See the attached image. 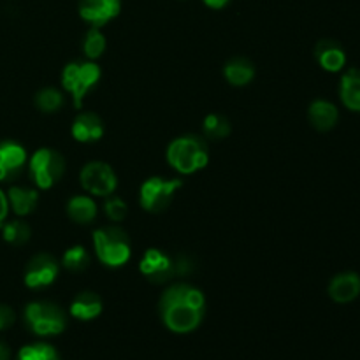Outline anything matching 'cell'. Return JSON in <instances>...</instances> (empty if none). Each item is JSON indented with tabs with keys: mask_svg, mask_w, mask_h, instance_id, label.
I'll list each match as a JSON object with an SVG mask.
<instances>
[{
	"mask_svg": "<svg viewBox=\"0 0 360 360\" xmlns=\"http://www.w3.org/2000/svg\"><path fill=\"white\" fill-rule=\"evenodd\" d=\"M160 319L171 333L188 334L202 323L206 297L199 288L188 283H176L162 294Z\"/></svg>",
	"mask_w": 360,
	"mask_h": 360,
	"instance_id": "1",
	"label": "cell"
},
{
	"mask_svg": "<svg viewBox=\"0 0 360 360\" xmlns=\"http://www.w3.org/2000/svg\"><path fill=\"white\" fill-rule=\"evenodd\" d=\"M169 165L179 174H193L210 164L207 143L200 136H183L172 141L165 151Z\"/></svg>",
	"mask_w": 360,
	"mask_h": 360,
	"instance_id": "2",
	"label": "cell"
},
{
	"mask_svg": "<svg viewBox=\"0 0 360 360\" xmlns=\"http://www.w3.org/2000/svg\"><path fill=\"white\" fill-rule=\"evenodd\" d=\"M94 246L97 259L105 267H122L130 260V239L123 229L116 225L97 229L94 232Z\"/></svg>",
	"mask_w": 360,
	"mask_h": 360,
	"instance_id": "3",
	"label": "cell"
},
{
	"mask_svg": "<svg viewBox=\"0 0 360 360\" xmlns=\"http://www.w3.org/2000/svg\"><path fill=\"white\" fill-rule=\"evenodd\" d=\"M25 326L39 338L58 336L67 329V315L58 304L48 301H35L27 304L23 313Z\"/></svg>",
	"mask_w": 360,
	"mask_h": 360,
	"instance_id": "4",
	"label": "cell"
},
{
	"mask_svg": "<svg viewBox=\"0 0 360 360\" xmlns=\"http://www.w3.org/2000/svg\"><path fill=\"white\" fill-rule=\"evenodd\" d=\"M139 269L151 283L162 285L167 283V281H171L176 276H185V274H188L192 271V266L186 260V257L172 259V257L165 255L160 250L150 248L141 257Z\"/></svg>",
	"mask_w": 360,
	"mask_h": 360,
	"instance_id": "5",
	"label": "cell"
},
{
	"mask_svg": "<svg viewBox=\"0 0 360 360\" xmlns=\"http://www.w3.org/2000/svg\"><path fill=\"white\" fill-rule=\"evenodd\" d=\"M101 67L95 62H70L62 70V86L72 97L74 108H83V101L101 79Z\"/></svg>",
	"mask_w": 360,
	"mask_h": 360,
	"instance_id": "6",
	"label": "cell"
},
{
	"mask_svg": "<svg viewBox=\"0 0 360 360\" xmlns=\"http://www.w3.org/2000/svg\"><path fill=\"white\" fill-rule=\"evenodd\" d=\"M65 172V158L51 148H41L28 160V174L41 190L55 186Z\"/></svg>",
	"mask_w": 360,
	"mask_h": 360,
	"instance_id": "7",
	"label": "cell"
},
{
	"mask_svg": "<svg viewBox=\"0 0 360 360\" xmlns=\"http://www.w3.org/2000/svg\"><path fill=\"white\" fill-rule=\"evenodd\" d=\"M181 186V179H165L160 176L148 178L139 190L141 207L148 213H162L171 206L176 192Z\"/></svg>",
	"mask_w": 360,
	"mask_h": 360,
	"instance_id": "8",
	"label": "cell"
},
{
	"mask_svg": "<svg viewBox=\"0 0 360 360\" xmlns=\"http://www.w3.org/2000/svg\"><path fill=\"white\" fill-rule=\"evenodd\" d=\"M79 183L84 192L95 197H109L118 186V178L115 171L105 162H88L79 174Z\"/></svg>",
	"mask_w": 360,
	"mask_h": 360,
	"instance_id": "9",
	"label": "cell"
},
{
	"mask_svg": "<svg viewBox=\"0 0 360 360\" xmlns=\"http://www.w3.org/2000/svg\"><path fill=\"white\" fill-rule=\"evenodd\" d=\"M58 273L60 266L55 257L48 255V253H39V255L32 257L30 262L27 264L23 281L28 288L37 290V288H46L55 283Z\"/></svg>",
	"mask_w": 360,
	"mask_h": 360,
	"instance_id": "10",
	"label": "cell"
},
{
	"mask_svg": "<svg viewBox=\"0 0 360 360\" xmlns=\"http://www.w3.org/2000/svg\"><path fill=\"white\" fill-rule=\"evenodd\" d=\"M122 11V0H81L79 16L91 27L101 28Z\"/></svg>",
	"mask_w": 360,
	"mask_h": 360,
	"instance_id": "11",
	"label": "cell"
},
{
	"mask_svg": "<svg viewBox=\"0 0 360 360\" xmlns=\"http://www.w3.org/2000/svg\"><path fill=\"white\" fill-rule=\"evenodd\" d=\"M27 164V150L14 141L0 143V183L16 178Z\"/></svg>",
	"mask_w": 360,
	"mask_h": 360,
	"instance_id": "12",
	"label": "cell"
},
{
	"mask_svg": "<svg viewBox=\"0 0 360 360\" xmlns=\"http://www.w3.org/2000/svg\"><path fill=\"white\" fill-rule=\"evenodd\" d=\"M327 294L334 302L348 304L360 295V274L354 271H345L336 274L327 287Z\"/></svg>",
	"mask_w": 360,
	"mask_h": 360,
	"instance_id": "13",
	"label": "cell"
},
{
	"mask_svg": "<svg viewBox=\"0 0 360 360\" xmlns=\"http://www.w3.org/2000/svg\"><path fill=\"white\" fill-rule=\"evenodd\" d=\"M315 58L327 72H341L347 65V53L334 39H322L315 46Z\"/></svg>",
	"mask_w": 360,
	"mask_h": 360,
	"instance_id": "14",
	"label": "cell"
},
{
	"mask_svg": "<svg viewBox=\"0 0 360 360\" xmlns=\"http://www.w3.org/2000/svg\"><path fill=\"white\" fill-rule=\"evenodd\" d=\"M70 132L77 143H95L104 136V123H102L101 116L95 115V112H81L74 120Z\"/></svg>",
	"mask_w": 360,
	"mask_h": 360,
	"instance_id": "15",
	"label": "cell"
},
{
	"mask_svg": "<svg viewBox=\"0 0 360 360\" xmlns=\"http://www.w3.org/2000/svg\"><path fill=\"white\" fill-rule=\"evenodd\" d=\"M309 123L315 127L319 132H329L336 127L338 120H340V111L333 102L326 101V98H316L309 104L308 109Z\"/></svg>",
	"mask_w": 360,
	"mask_h": 360,
	"instance_id": "16",
	"label": "cell"
},
{
	"mask_svg": "<svg viewBox=\"0 0 360 360\" xmlns=\"http://www.w3.org/2000/svg\"><path fill=\"white\" fill-rule=\"evenodd\" d=\"M69 311L74 319L83 320V322L95 320L102 313L101 295L95 294V292H91V290L79 292V294L74 297V301L70 302Z\"/></svg>",
	"mask_w": 360,
	"mask_h": 360,
	"instance_id": "17",
	"label": "cell"
},
{
	"mask_svg": "<svg viewBox=\"0 0 360 360\" xmlns=\"http://www.w3.org/2000/svg\"><path fill=\"white\" fill-rule=\"evenodd\" d=\"M7 200L9 207L18 217H27L34 213L39 204V192L35 188H27V186H11L7 192Z\"/></svg>",
	"mask_w": 360,
	"mask_h": 360,
	"instance_id": "18",
	"label": "cell"
},
{
	"mask_svg": "<svg viewBox=\"0 0 360 360\" xmlns=\"http://www.w3.org/2000/svg\"><path fill=\"white\" fill-rule=\"evenodd\" d=\"M340 98L347 109L360 112V69H348L340 81Z\"/></svg>",
	"mask_w": 360,
	"mask_h": 360,
	"instance_id": "19",
	"label": "cell"
},
{
	"mask_svg": "<svg viewBox=\"0 0 360 360\" xmlns=\"http://www.w3.org/2000/svg\"><path fill=\"white\" fill-rule=\"evenodd\" d=\"M67 217L79 225H90L97 218V204L88 195H74L67 202Z\"/></svg>",
	"mask_w": 360,
	"mask_h": 360,
	"instance_id": "20",
	"label": "cell"
},
{
	"mask_svg": "<svg viewBox=\"0 0 360 360\" xmlns=\"http://www.w3.org/2000/svg\"><path fill=\"white\" fill-rule=\"evenodd\" d=\"M224 76L232 86H246L255 77V67L248 58H232L225 63Z\"/></svg>",
	"mask_w": 360,
	"mask_h": 360,
	"instance_id": "21",
	"label": "cell"
},
{
	"mask_svg": "<svg viewBox=\"0 0 360 360\" xmlns=\"http://www.w3.org/2000/svg\"><path fill=\"white\" fill-rule=\"evenodd\" d=\"M231 122L224 115H207L202 122V132L207 139L220 141L231 136Z\"/></svg>",
	"mask_w": 360,
	"mask_h": 360,
	"instance_id": "22",
	"label": "cell"
},
{
	"mask_svg": "<svg viewBox=\"0 0 360 360\" xmlns=\"http://www.w3.org/2000/svg\"><path fill=\"white\" fill-rule=\"evenodd\" d=\"M32 236V229L27 221L23 220H11L2 225V238L4 241L13 246H21L28 243Z\"/></svg>",
	"mask_w": 360,
	"mask_h": 360,
	"instance_id": "23",
	"label": "cell"
},
{
	"mask_svg": "<svg viewBox=\"0 0 360 360\" xmlns=\"http://www.w3.org/2000/svg\"><path fill=\"white\" fill-rule=\"evenodd\" d=\"M105 46H108V42H105V35L102 34L101 28L91 27L90 30L86 32V35H84V41H83L84 56H86L88 60H91V62L97 58H101L105 51Z\"/></svg>",
	"mask_w": 360,
	"mask_h": 360,
	"instance_id": "24",
	"label": "cell"
},
{
	"mask_svg": "<svg viewBox=\"0 0 360 360\" xmlns=\"http://www.w3.org/2000/svg\"><path fill=\"white\" fill-rule=\"evenodd\" d=\"M35 105L39 111L46 112V115L60 111V108L63 105V94L56 88H42L35 95Z\"/></svg>",
	"mask_w": 360,
	"mask_h": 360,
	"instance_id": "25",
	"label": "cell"
},
{
	"mask_svg": "<svg viewBox=\"0 0 360 360\" xmlns=\"http://www.w3.org/2000/svg\"><path fill=\"white\" fill-rule=\"evenodd\" d=\"M90 253L83 246H72L62 257V266L67 271H70V273H81V271H84L90 266Z\"/></svg>",
	"mask_w": 360,
	"mask_h": 360,
	"instance_id": "26",
	"label": "cell"
},
{
	"mask_svg": "<svg viewBox=\"0 0 360 360\" xmlns=\"http://www.w3.org/2000/svg\"><path fill=\"white\" fill-rule=\"evenodd\" d=\"M18 360H60L58 352L48 343L27 345L18 354Z\"/></svg>",
	"mask_w": 360,
	"mask_h": 360,
	"instance_id": "27",
	"label": "cell"
},
{
	"mask_svg": "<svg viewBox=\"0 0 360 360\" xmlns=\"http://www.w3.org/2000/svg\"><path fill=\"white\" fill-rule=\"evenodd\" d=\"M105 199H108L104 204L105 217H108L111 221H116V224L122 220H125L127 211H129L125 200H122L120 197H115V195H109V197H105Z\"/></svg>",
	"mask_w": 360,
	"mask_h": 360,
	"instance_id": "28",
	"label": "cell"
},
{
	"mask_svg": "<svg viewBox=\"0 0 360 360\" xmlns=\"http://www.w3.org/2000/svg\"><path fill=\"white\" fill-rule=\"evenodd\" d=\"M14 320H16V315H14L13 308H9L7 304H0V330L9 329Z\"/></svg>",
	"mask_w": 360,
	"mask_h": 360,
	"instance_id": "29",
	"label": "cell"
},
{
	"mask_svg": "<svg viewBox=\"0 0 360 360\" xmlns=\"http://www.w3.org/2000/svg\"><path fill=\"white\" fill-rule=\"evenodd\" d=\"M9 210L11 207H9V200H7V193H4L2 190H0V229H2V225L6 224Z\"/></svg>",
	"mask_w": 360,
	"mask_h": 360,
	"instance_id": "30",
	"label": "cell"
},
{
	"mask_svg": "<svg viewBox=\"0 0 360 360\" xmlns=\"http://www.w3.org/2000/svg\"><path fill=\"white\" fill-rule=\"evenodd\" d=\"M202 2L206 4L207 7H211V9H224L231 0H202Z\"/></svg>",
	"mask_w": 360,
	"mask_h": 360,
	"instance_id": "31",
	"label": "cell"
},
{
	"mask_svg": "<svg viewBox=\"0 0 360 360\" xmlns=\"http://www.w3.org/2000/svg\"><path fill=\"white\" fill-rule=\"evenodd\" d=\"M0 360H11L9 348H7L4 343H0Z\"/></svg>",
	"mask_w": 360,
	"mask_h": 360,
	"instance_id": "32",
	"label": "cell"
}]
</instances>
